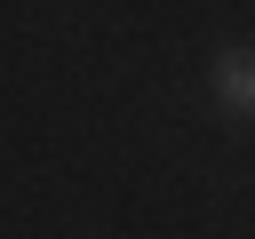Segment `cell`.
<instances>
[{
	"instance_id": "6da1fadb",
	"label": "cell",
	"mask_w": 255,
	"mask_h": 239,
	"mask_svg": "<svg viewBox=\"0 0 255 239\" xmlns=\"http://www.w3.org/2000/svg\"><path fill=\"white\" fill-rule=\"evenodd\" d=\"M207 88H215V104L231 112V120H255V48H215V64H207Z\"/></svg>"
}]
</instances>
